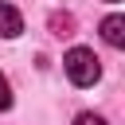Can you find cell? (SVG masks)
I'll return each mask as SVG.
<instances>
[{
	"label": "cell",
	"mask_w": 125,
	"mask_h": 125,
	"mask_svg": "<svg viewBox=\"0 0 125 125\" xmlns=\"http://www.w3.org/2000/svg\"><path fill=\"white\" fill-rule=\"evenodd\" d=\"M62 70H66V78L74 86H94L102 78V62H98V55L90 47H70L62 55Z\"/></svg>",
	"instance_id": "1"
},
{
	"label": "cell",
	"mask_w": 125,
	"mask_h": 125,
	"mask_svg": "<svg viewBox=\"0 0 125 125\" xmlns=\"http://www.w3.org/2000/svg\"><path fill=\"white\" fill-rule=\"evenodd\" d=\"M102 39L109 43V47H125V16H105L102 20Z\"/></svg>",
	"instance_id": "2"
},
{
	"label": "cell",
	"mask_w": 125,
	"mask_h": 125,
	"mask_svg": "<svg viewBox=\"0 0 125 125\" xmlns=\"http://www.w3.org/2000/svg\"><path fill=\"white\" fill-rule=\"evenodd\" d=\"M20 31H23V16H20L12 4H0V35H4V39H16Z\"/></svg>",
	"instance_id": "3"
},
{
	"label": "cell",
	"mask_w": 125,
	"mask_h": 125,
	"mask_svg": "<svg viewBox=\"0 0 125 125\" xmlns=\"http://www.w3.org/2000/svg\"><path fill=\"white\" fill-rule=\"evenodd\" d=\"M51 27H55V35H70L74 20H70V16H51Z\"/></svg>",
	"instance_id": "4"
},
{
	"label": "cell",
	"mask_w": 125,
	"mask_h": 125,
	"mask_svg": "<svg viewBox=\"0 0 125 125\" xmlns=\"http://www.w3.org/2000/svg\"><path fill=\"white\" fill-rule=\"evenodd\" d=\"M0 109H12V82L0 74Z\"/></svg>",
	"instance_id": "5"
},
{
	"label": "cell",
	"mask_w": 125,
	"mask_h": 125,
	"mask_svg": "<svg viewBox=\"0 0 125 125\" xmlns=\"http://www.w3.org/2000/svg\"><path fill=\"white\" fill-rule=\"evenodd\" d=\"M74 125H105V117H98V113H78Z\"/></svg>",
	"instance_id": "6"
}]
</instances>
